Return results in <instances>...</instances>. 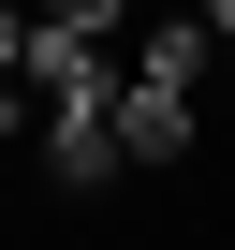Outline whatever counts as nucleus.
Instances as JSON below:
<instances>
[{"instance_id":"6","label":"nucleus","mask_w":235,"mask_h":250,"mask_svg":"<svg viewBox=\"0 0 235 250\" xmlns=\"http://www.w3.org/2000/svg\"><path fill=\"white\" fill-rule=\"evenodd\" d=\"M191 15H206V30H220V44H235V0H191Z\"/></svg>"},{"instance_id":"5","label":"nucleus","mask_w":235,"mask_h":250,"mask_svg":"<svg viewBox=\"0 0 235 250\" xmlns=\"http://www.w3.org/2000/svg\"><path fill=\"white\" fill-rule=\"evenodd\" d=\"M15 59H30V0H0V88H15Z\"/></svg>"},{"instance_id":"1","label":"nucleus","mask_w":235,"mask_h":250,"mask_svg":"<svg viewBox=\"0 0 235 250\" xmlns=\"http://www.w3.org/2000/svg\"><path fill=\"white\" fill-rule=\"evenodd\" d=\"M103 118H118V177H162V162H191V133H206V103H191V88H147V74H118Z\"/></svg>"},{"instance_id":"4","label":"nucleus","mask_w":235,"mask_h":250,"mask_svg":"<svg viewBox=\"0 0 235 250\" xmlns=\"http://www.w3.org/2000/svg\"><path fill=\"white\" fill-rule=\"evenodd\" d=\"M206 59H220V30H206V15H162V30L133 44V74H147V88H191V103H206Z\"/></svg>"},{"instance_id":"2","label":"nucleus","mask_w":235,"mask_h":250,"mask_svg":"<svg viewBox=\"0 0 235 250\" xmlns=\"http://www.w3.org/2000/svg\"><path fill=\"white\" fill-rule=\"evenodd\" d=\"M15 88L30 103H103L118 74H103V30H74V15H30V59H15Z\"/></svg>"},{"instance_id":"3","label":"nucleus","mask_w":235,"mask_h":250,"mask_svg":"<svg viewBox=\"0 0 235 250\" xmlns=\"http://www.w3.org/2000/svg\"><path fill=\"white\" fill-rule=\"evenodd\" d=\"M44 177L88 206V191H118V118L103 103H44Z\"/></svg>"}]
</instances>
